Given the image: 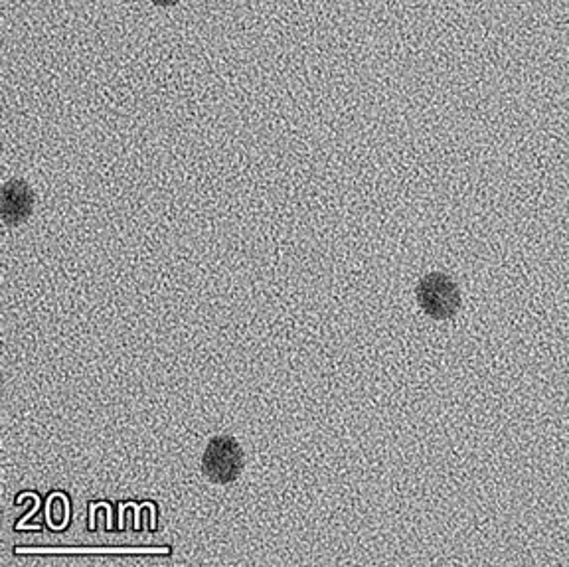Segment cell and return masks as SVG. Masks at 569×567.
I'll use <instances>...</instances> for the list:
<instances>
[{"instance_id":"6da1fadb","label":"cell","mask_w":569,"mask_h":567,"mask_svg":"<svg viewBox=\"0 0 569 567\" xmlns=\"http://www.w3.org/2000/svg\"><path fill=\"white\" fill-rule=\"evenodd\" d=\"M202 471L216 485H230L238 481L244 471V451L238 439L230 435L210 439L202 457Z\"/></svg>"},{"instance_id":"7a4b0ae2","label":"cell","mask_w":569,"mask_h":567,"mask_svg":"<svg viewBox=\"0 0 569 567\" xmlns=\"http://www.w3.org/2000/svg\"><path fill=\"white\" fill-rule=\"evenodd\" d=\"M417 301L421 309L437 321L451 319L461 305L459 289L451 277L443 273H429L417 285Z\"/></svg>"},{"instance_id":"277c9868","label":"cell","mask_w":569,"mask_h":567,"mask_svg":"<svg viewBox=\"0 0 569 567\" xmlns=\"http://www.w3.org/2000/svg\"><path fill=\"white\" fill-rule=\"evenodd\" d=\"M151 2L157 6H174L178 0H151Z\"/></svg>"},{"instance_id":"3957f363","label":"cell","mask_w":569,"mask_h":567,"mask_svg":"<svg viewBox=\"0 0 569 567\" xmlns=\"http://www.w3.org/2000/svg\"><path fill=\"white\" fill-rule=\"evenodd\" d=\"M34 210V192L24 180H10L2 186L0 216L6 226L24 224Z\"/></svg>"}]
</instances>
